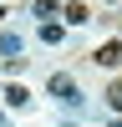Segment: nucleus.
<instances>
[{"instance_id":"obj_8","label":"nucleus","mask_w":122,"mask_h":127,"mask_svg":"<svg viewBox=\"0 0 122 127\" xmlns=\"http://www.w3.org/2000/svg\"><path fill=\"white\" fill-rule=\"evenodd\" d=\"M0 127H5V112H0Z\"/></svg>"},{"instance_id":"obj_1","label":"nucleus","mask_w":122,"mask_h":127,"mask_svg":"<svg viewBox=\"0 0 122 127\" xmlns=\"http://www.w3.org/2000/svg\"><path fill=\"white\" fill-rule=\"evenodd\" d=\"M51 97H56V102H66V107H81V102H87V97L76 92V81L66 76V71H56V76H51Z\"/></svg>"},{"instance_id":"obj_5","label":"nucleus","mask_w":122,"mask_h":127,"mask_svg":"<svg viewBox=\"0 0 122 127\" xmlns=\"http://www.w3.org/2000/svg\"><path fill=\"white\" fill-rule=\"evenodd\" d=\"M0 97H5V107H26V97H30V92H26V87H5Z\"/></svg>"},{"instance_id":"obj_6","label":"nucleus","mask_w":122,"mask_h":127,"mask_svg":"<svg viewBox=\"0 0 122 127\" xmlns=\"http://www.w3.org/2000/svg\"><path fill=\"white\" fill-rule=\"evenodd\" d=\"M61 15H66L71 26H87V20H92V15H87V5H66V10H61Z\"/></svg>"},{"instance_id":"obj_3","label":"nucleus","mask_w":122,"mask_h":127,"mask_svg":"<svg viewBox=\"0 0 122 127\" xmlns=\"http://www.w3.org/2000/svg\"><path fill=\"white\" fill-rule=\"evenodd\" d=\"M92 61H97V66H122V41H107V46H97V51H92Z\"/></svg>"},{"instance_id":"obj_7","label":"nucleus","mask_w":122,"mask_h":127,"mask_svg":"<svg viewBox=\"0 0 122 127\" xmlns=\"http://www.w3.org/2000/svg\"><path fill=\"white\" fill-rule=\"evenodd\" d=\"M107 107L122 112V81H112V87H107Z\"/></svg>"},{"instance_id":"obj_2","label":"nucleus","mask_w":122,"mask_h":127,"mask_svg":"<svg viewBox=\"0 0 122 127\" xmlns=\"http://www.w3.org/2000/svg\"><path fill=\"white\" fill-rule=\"evenodd\" d=\"M0 61H5V66H15V61H26V41H20L15 31H0Z\"/></svg>"},{"instance_id":"obj_4","label":"nucleus","mask_w":122,"mask_h":127,"mask_svg":"<svg viewBox=\"0 0 122 127\" xmlns=\"http://www.w3.org/2000/svg\"><path fill=\"white\" fill-rule=\"evenodd\" d=\"M41 41H46V46H61V26L56 20H41Z\"/></svg>"}]
</instances>
